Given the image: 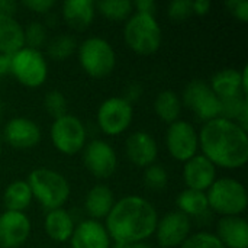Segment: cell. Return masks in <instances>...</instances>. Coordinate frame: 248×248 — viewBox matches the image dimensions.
<instances>
[{
	"label": "cell",
	"mask_w": 248,
	"mask_h": 248,
	"mask_svg": "<svg viewBox=\"0 0 248 248\" xmlns=\"http://www.w3.org/2000/svg\"><path fill=\"white\" fill-rule=\"evenodd\" d=\"M22 6L35 12V13H49L54 6H55V1L54 0H25L22 1Z\"/></svg>",
	"instance_id": "obj_36"
},
{
	"label": "cell",
	"mask_w": 248,
	"mask_h": 248,
	"mask_svg": "<svg viewBox=\"0 0 248 248\" xmlns=\"http://www.w3.org/2000/svg\"><path fill=\"white\" fill-rule=\"evenodd\" d=\"M96 13L112 22H124L134 13V6L129 0H100L96 3Z\"/></svg>",
	"instance_id": "obj_28"
},
{
	"label": "cell",
	"mask_w": 248,
	"mask_h": 248,
	"mask_svg": "<svg viewBox=\"0 0 248 248\" xmlns=\"http://www.w3.org/2000/svg\"><path fill=\"white\" fill-rule=\"evenodd\" d=\"M134 119V105L122 96H112L105 99L96 115L99 129L108 137H118L128 131Z\"/></svg>",
	"instance_id": "obj_9"
},
{
	"label": "cell",
	"mask_w": 248,
	"mask_h": 248,
	"mask_svg": "<svg viewBox=\"0 0 248 248\" xmlns=\"http://www.w3.org/2000/svg\"><path fill=\"white\" fill-rule=\"evenodd\" d=\"M64 22L76 31H84L96 17V3L92 0H65L61 6Z\"/></svg>",
	"instance_id": "obj_20"
},
{
	"label": "cell",
	"mask_w": 248,
	"mask_h": 248,
	"mask_svg": "<svg viewBox=\"0 0 248 248\" xmlns=\"http://www.w3.org/2000/svg\"><path fill=\"white\" fill-rule=\"evenodd\" d=\"M25 46L23 26L15 17L0 13V54L13 55Z\"/></svg>",
	"instance_id": "obj_24"
},
{
	"label": "cell",
	"mask_w": 248,
	"mask_h": 248,
	"mask_svg": "<svg viewBox=\"0 0 248 248\" xmlns=\"http://www.w3.org/2000/svg\"><path fill=\"white\" fill-rule=\"evenodd\" d=\"M0 157H1V140H0Z\"/></svg>",
	"instance_id": "obj_45"
},
{
	"label": "cell",
	"mask_w": 248,
	"mask_h": 248,
	"mask_svg": "<svg viewBox=\"0 0 248 248\" xmlns=\"http://www.w3.org/2000/svg\"><path fill=\"white\" fill-rule=\"evenodd\" d=\"M81 70L92 78H105L116 67V52L112 44L102 36H89L77 46Z\"/></svg>",
	"instance_id": "obj_6"
},
{
	"label": "cell",
	"mask_w": 248,
	"mask_h": 248,
	"mask_svg": "<svg viewBox=\"0 0 248 248\" xmlns=\"http://www.w3.org/2000/svg\"><path fill=\"white\" fill-rule=\"evenodd\" d=\"M46 54L54 61H64L68 60L77 51V41L70 33H61L51 38L46 42Z\"/></svg>",
	"instance_id": "obj_29"
},
{
	"label": "cell",
	"mask_w": 248,
	"mask_h": 248,
	"mask_svg": "<svg viewBox=\"0 0 248 248\" xmlns=\"http://www.w3.org/2000/svg\"><path fill=\"white\" fill-rule=\"evenodd\" d=\"M26 183L31 187L33 201L46 209V212L64 208L71 193L68 180L60 171L48 167L32 170Z\"/></svg>",
	"instance_id": "obj_3"
},
{
	"label": "cell",
	"mask_w": 248,
	"mask_h": 248,
	"mask_svg": "<svg viewBox=\"0 0 248 248\" xmlns=\"http://www.w3.org/2000/svg\"><path fill=\"white\" fill-rule=\"evenodd\" d=\"M10 67H12V55L0 54V78L3 76L10 74Z\"/></svg>",
	"instance_id": "obj_40"
},
{
	"label": "cell",
	"mask_w": 248,
	"mask_h": 248,
	"mask_svg": "<svg viewBox=\"0 0 248 248\" xmlns=\"http://www.w3.org/2000/svg\"><path fill=\"white\" fill-rule=\"evenodd\" d=\"M83 164L93 177L106 180L118 169V155L108 141L92 140L83 148Z\"/></svg>",
	"instance_id": "obj_12"
},
{
	"label": "cell",
	"mask_w": 248,
	"mask_h": 248,
	"mask_svg": "<svg viewBox=\"0 0 248 248\" xmlns=\"http://www.w3.org/2000/svg\"><path fill=\"white\" fill-rule=\"evenodd\" d=\"M208 206L221 217H241L248 206L246 186L232 177H221L206 190Z\"/></svg>",
	"instance_id": "obj_5"
},
{
	"label": "cell",
	"mask_w": 248,
	"mask_h": 248,
	"mask_svg": "<svg viewBox=\"0 0 248 248\" xmlns=\"http://www.w3.org/2000/svg\"><path fill=\"white\" fill-rule=\"evenodd\" d=\"M209 86L219 99H227L232 96H247L248 93V90L243 84L241 70L235 68H224L217 71L212 76Z\"/></svg>",
	"instance_id": "obj_22"
},
{
	"label": "cell",
	"mask_w": 248,
	"mask_h": 248,
	"mask_svg": "<svg viewBox=\"0 0 248 248\" xmlns=\"http://www.w3.org/2000/svg\"><path fill=\"white\" fill-rule=\"evenodd\" d=\"M131 248H154V247L144 241V243H135V244H131Z\"/></svg>",
	"instance_id": "obj_42"
},
{
	"label": "cell",
	"mask_w": 248,
	"mask_h": 248,
	"mask_svg": "<svg viewBox=\"0 0 248 248\" xmlns=\"http://www.w3.org/2000/svg\"><path fill=\"white\" fill-rule=\"evenodd\" d=\"M182 109H183L182 99L171 89L161 90L157 94L155 100H154V112H155V115L158 116L160 121H163V122L169 124V125L180 119Z\"/></svg>",
	"instance_id": "obj_26"
},
{
	"label": "cell",
	"mask_w": 248,
	"mask_h": 248,
	"mask_svg": "<svg viewBox=\"0 0 248 248\" xmlns=\"http://www.w3.org/2000/svg\"><path fill=\"white\" fill-rule=\"evenodd\" d=\"M167 15L174 22H182L190 17L192 13V0H173L167 6Z\"/></svg>",
	"instance_id": "obj_34"
},
{
	"label": "cell",
	"mask_w": 248,
	"mask_h": 248,
	"mask_svg": "<svg viewBox=\"0 0 248 248\" xmlns=\"http://www.w3.org/2000/svg\"><path fill=\"white\" fill-rule=\"evenodd\" d=\"M180 99L203 124L221 116V99L212 92L208 81L192 80L185 87Z\"/></svg>",
	"instance_id": "obj_10"
},
{
	"label": "cell",
	"mask_w": 248,
	"mask_h": 248,
	"mask_svg": "<svg viewBox=\"0 0 248 248\" xmlns=\"http://www.w3.org/2000/svg\"><path fill=\"white\" fill-rule=\"evenodd\" d=\"M192 234V221L179 211H171L158 218L155 240L161 248H179Z\"/></svg>",
	"instance_id": "obj_13"
},
{
	"label": "cell",
	"mask_w": 248,
	"mask_h": 248,
	"mask_svg": "<svg viewBox=\"0 0 248 248\" xmlns=\"http://www.w3.org/2000/svg\"><path fill=\"white\" fill-rule=\"evenodd\" d=\"M49 137L54 148L64 155H76L87 144V129L83 121L71 113L52 121Z\"/></svg>",
	"instance_id": "obj_8"
},
{
	"label": "cell",
	"mask_w": 248,
	"mask_h": 248,
	"mask_svg": "<svg viewBox=\"0 0 248 248\" xmlns=\"http://www.w3.org/2000/svg\"><path fill=\"white\" fill-rule=\"evenodd\" d=\"M76 228L74 218L64 208L48 211L44 219L45 234L55 243H68Z\"/></svg>",
	"instance_id": "obj_23"
},
{
	"label": "cell",
	"mask_w": 248,
	"mask_h": 248,
	"mask_svg": "<svg viewBox=\"0 0 248 248\" xmlns=\"http://www.w3.org/2000/svg\"><path fill=\"white\" fill-rule=\"evenodd\" d=\"M71 248H110L112 240L100 221L84 219L76 224L73 235L70 238Z\"/></svg>",
	"instance_id": "obj_18"
},
{
	"label": "cell",
	"mask_w": 248,
	"mask_h": 248,
	"mask_svg": "<svg viewBox=\"0 0 248 248\" xmlns=\"http://www.w3.org/2000/svg\"><path fill=\"white\" fill-rule=\"evenodd\" d=\"M32 222L25 212L0 214V248L22 247L31 237Z\"/></svg>",
	"instance_id": "obj_14"
},
{
	"label": "cell",
	"mask_w": 248,
	"mask_h": 248,
	"mask_svg": "<svg viewBox=\"0 0 248 248\" xmlns=\"http://www.w3.org/2000/svg\"><path fill=\"white\" fill-rule=\"evenodd\" d=\"M3 140L12 148L29 150L39 144L41 128L39 125L25 116H16L6 122L3 129Z\"/></svg>",
	"instance_id": "obj_15"
},
{
	"label": "cell",
	"mask_w": 248,
	"mask_h": 248,
	"mask_svg": "<svg viewBox=\"0 0 248 248\" xmlns=\"http://www.w3.org/2000/svg\"><path fill=\"white\" fill-rule=\"evenodd\" d=\"M144 182H145V185L150 189H153V190H161L169 183V173H167V170L161 164L154 163L153 166H150V167L145 169Z\"/></svg>",
	"instance_id": "obj_33"
},
{
	"label": "cell",
	"mask_w": 248,
	"mask_h": 248,
	"mask_svg": "<svg viewBox=\"0 0 248 248\" xmlns=\"http://www.w3.org/2000/svg\"><path fill=\"white\" fill-rule=\"evenodd\" d=\"M44 108L46 110V113L52 118V119H57L67 112V99L64 96L62 92L57 90V89H52L49 90L45 97H44Z\"/></svg>",
	"instance_id": "obj_31"
},
{
	"label": "cell",
	"mask_w": 248,
	"mask_h": 248,
	"mask_svg": "<svg viewBox=\"0 0 248 248\" xmlns=\"http://www.w3.org/2000/svg\"><path fill=\"white\" fill-rule=\"evenodd\" d=\"M166 147L176 161L186 163L199 154V134L189 121L179 119L166 131Z\"/></svg>",
	"instance_id": "obj_11"
},
{
	"label": "cell",
	"mask_w": 248,
	"mask_h": 248,
	"mask_svg": "<svg viewBox=\"0 0 248 248\" xmlns=\"http://www.w3.org/2000/svg\"><path fill=\"white\" fill-rule=\"evenodd\" d=\"M17 9V4L12 0H0V13L15 16V12Z\"/></svg>",
	"instance_id": "obj_41"
},
{
	"label": "cell",
	"mask_w": 248,
	"mask_h": 248,
	"mask_svg": "<svg viewBox=\"0 0 248 248\" xmlns=\"http://www.w3.org/2000/svg\"><path fill=\"white\" fill-rule=\"evenodd\" d=\"M141 94H142V87L138 83H132V84L128 86V89L125 92V96H122V97L125 100H128L131 105H134L141 97Z\"/></svg>",
	"instance_id": "obj_38"
},
{
	"label": "cell",
	"mask_w": 248,
	"mask_h": 248,
	"mask_svg": "<svg viewBox=\"0 0 248 248\" xmlns=\"http://www.w3.org/2000/svg\"><path fill=\"white\" fill-rule=\"evenodd\" d=\"M218 179L217 167L202 154H196L183 163V182L186 189L205 192Z\"/></svg>",
	"instance_id": "obj_16"
},
{
	"label": "cell",
	"mask_w": 248,
	"mask_h": 248,
	"mask_svg": "<svg viewBox=\"0 0 248 248\" xmlns=\"http://www.w3.org/2000/svg\"><path fill=\"white\" fill-rule=\"evenodd\" d=\"M199 151L217 169L238 170L248 161V132L237 122L215 118L201 128Z\"/></svg>",
	"instance_id": "obj_1"
},
{
	"label": "cell",
	"mask_w": 248,
	"mask_h": 248,
	"mask_svg": "<svg viewBox=\"0 0 248 248\" xmlns=\"http://www.w3.org/2000/svg\"><path fill=\"white\" fill-rule=\"evenodd\" d=\"M115 202L113 190L109 186L99 183L87 192L84 198V211L89 215V219L102 221L109 215Z\"/></svg>",
	"instance_id": "obj_21"
},
{
	"label": "cell",
	"mask_w": 248,
	"mask_h": 248,
	"mask_svg": "<svg viewBox=\"0 0 248 248\" xmlns=\"http://www.w3.org/2000/svg\"><path fill=\"white\" fill-rule=\"evenodd\" d=\"M176 206L179 212L186 215L187 218H196L209 209L208 206V199L205 192L199 190H192V189H185L180 192L176 198Z\"/></svg>",
	"instance_id": "obj_27"
},
{
	"label": "cell",
	"mask_w": 248,
	"mask_h": 248,
	"mask_svg": "<svg viewBox=\"0 0 248 248\" xmlns=\"http://www.w3.org/2000/svg\"><path fill=\"white\" fill-rule=\"evenodd\" d=\"M158 214L154 205L142 196L128 195L115 202L105 218V228L112 243H144L154 235Z\"/></svg>",
	"instance_id": "obj_2"
},
{
	"label": "cell",
	"mask_w": 248,
	"mask_h": 248,
	"mask_svg": "<svg viewBox=\"0 0 248 248\" xmlns=\"http://www.w3.org/2000/svg\"><path fill=\"white\" fill-rule=\"evenodd\" d=\"M179 248H225L214 232L199 231L187 237V240Z\"/></svg>",
	"instance_id": "obj_32"
},
{
	"label": "cell",
	"mask_w": 248,
	"mask_h": 248,
	"mask_svg": "<svg viewBox=\"0 0 248 248\" xmlns=\"http://www.w3.org/2000/svg\"><path fill=\"white\" fill-rule=\"evenodd\" d=\"M10 74L22 86L38 89L48 78V61L42 51L23 46L12 55Z\"/></svg>",
	"instance_id": "obj_7"
},
{
	"label": "cell",
	"mask_w": 248,
	"mask_h": 248,
	"mask_svg": "<svg viewBox=\"0 0 248 248\" xmlns=\"http://www.w3.org/2000/svg\"><path fill=\"white\" fill-rule=\"evenodd\" d=\"M125 153L134 166L147 169L157 161L158 145L151 134L145 131H135L126 138Z\"/></svg>",
	"instance_id": "obj_17"
},
{
	"label": "cell",
	"mask_w": 248,
	"mask_h": 248,
	"mask_svg": "<svg viewBox=\"0 0 248 248\" xmlns=\"http://www.w3.org/2000/svg\"><path fill=\"white\" fill-rule=\"evenodd\" d=\"M23 39H25V46L39 49L46 45L48 42V32L44 23L38 20H32L26 26H23Z\"/></svg>",
	"instance_id": "obj_30"
},
{
	"label": "cell",
	"mask_w": 248,
	"mask_h": 248,
	"mask_svg": "<svg viewBox=\"0 0 248 248\" xmlns=\"http://www.w3.org/2000/svg\"><path fill=\"white\" fill-rule=\"evenodd\" d=\"M231 16H234L240 22L248 20V1L247 0H228L225 3Z\"/></svg>",
	"instance_id": "obj_35"
},
{
	"label": "cell",
	"mask_w": 248,
	"mask_h": 248,
	"mask_svg": "<svg viewBox=\"0 0 248 248\" xmlns=\"http://www.w3.org/2000/svg\"><path fill=\"white\" fill-rule=\"evenodd\" d=\"M32 202V192L26 180H15L9 183L3 192V205L6 211L25 212Z\"/></svg>",
	"instance_id": "obj_25"
},
{
	"label": "cell",
	"mask_w": 248,
	"mask_h": 248,
	"mask_svg": "<svg viewBox=\"0 0 248 248\" xmlns=\"http://www.w3.org/2000/svg\"><path fill=\"white\" fill-rule=\"evenodd\" d=\"M211 1L209 0H193L192 1V13L196 16H205L211 10Z\"/></svg>",
	"instance_id": "obj_39"
},
{
	"label": "cell",
	"mask_w": 248,
	"mask_h": 248,
	"mask_svg": "<svg viewBox=\"0 0 248 248\" xmlns=\"http://www.w3.org/2000/svg\"><path fill=\"white\" fill-rule=\"evenodd\" d=\"M1 116H3V105L0 102V119H1Z\"/></svg>",
	"instance_id": "obj_44"
},
{
	"label": "cell",
	"mask_w": 248,
	"mask_h": 248,
	"mask_svg": "<svg viewBox=\"0 0 248 248\" xmlns=\"http://www.w3.org/2000/svg\"><path fill=\"white\" fill-rule=\"evenodd\" d=\"M110 248H131V244H121V243H112Z\"/></svg>",
	"instance_id": "obj_43"
},
{
	"label": "cell",
	"mask_w": 248,
	"mask_h": 248,
	"mask_svg": "<svg viewBox=\"0 0 248 248\" xmlns=\"http://www.w3.org/2000/svg\"><path fill=\"white\" fill-rule=\"evenodd\" d=\"M132 6H134V12L145 13V15H154L155 16L157 4L153 0H138V1H134Z\"/></svg>",
	"instance_id": "obj_37"
},
{
	"label": "cell",
	"mask_w": 248,
	"mask_h": 248,
	"mask_svg": "<svg viewBox=\"0 0 248 248\" xmlns=\"http://www.w3.org/2000/svg\"><path fill=\"white\" fill-rule=\"evenodd\" d=\"M215 235L225 248H248V224L243 217H222Z\"/></svg>",
	"instance_id": "obj_19"
},
{
	"label": "cell",
	"mask_w": 248,
	"mask_h": 248,
	"mask_svg": "<svg viewBox=\"0 0 248 248\" xmlns=\"http://www.w3.org/2000/svg\"><path fill=\"white\" fill-rule=\"evenodd\" d=\"M124 41L126 46L138 55L155 54L163 41L161 26L154 15L134 12L124 26Z\"/></svg>",
	"instance_id": "obj_4"
}]
</instances>
